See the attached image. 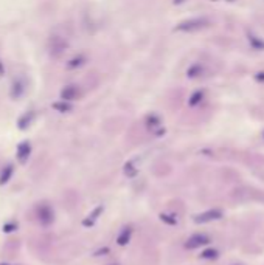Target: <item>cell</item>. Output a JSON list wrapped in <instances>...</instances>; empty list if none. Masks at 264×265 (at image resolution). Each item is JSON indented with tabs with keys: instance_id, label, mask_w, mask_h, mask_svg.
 Returning a JSON list of instances; mask_svg holds the SVG:
<instances>
[{
	"instance_id": "6",
	"label": "cell",
	"mask_w": 264,
	"mask_h": 265,
	"mask_svg": "<svg viewBox=\"0 0 264 265\" xmlns=\"http://www.w3.org/2000/svg\"><path fill=\"white\" fill-rule=\"evenodd\" d=\"M103 206H97V208H95L93 211H92V213H90V216L87 217V219H84L82 220V225L84 227H92L93 224H95V222H97V219L101 216V213H103Z\"/></svg>"
},
{
	"instance_id": "1",
	"label": "cell",
	"mask_w": 264,
	"mask_h": 265,
	"mask_svg": "<svg viewBox=\"0 0 264 265\" xmlns=\"http://www.w3.org/2000/svg\"><path fill=\"white\" fill-rule=\"evenodd\" d=\"M223 219V211L221 209H208L205 213H200L197 216H194V222L196 224H208V222H213V220H219Z\"/></svg>"
},
{
	"instance_id": "8",
	"label": "cell",
	"mask_w": 264,
	"mask_h": 265,
	"mask_svg": "<svg viewBox=\"0 0 264 265\" xmlns=\"http://www.w3.org/2000/svg\"><path fill=\"white\" fill-rule=\"evenodd\" d=\"M11 175H13V166H6L2 171V174H0V185H5L11 178Z\"/></svg>"
},
{
	"instance_id": "4",
	"label": "cell",
	"mask_w": 264,
	"mask_h": 265,
	"mask_svg": "<svg viewBox=\"0 0 264 265\" xmlns=\"http://www.w3.org/2000/svg\"><path fill=\"white\" fill-rule=\"evenodd\" d=\"M131 237H132V228L131 227H124L121 230V232L118 234V237H117V243L120 247H124V245H128V243L131 242Z\"/></svg>"
},
{
	"instance_id": "3",
	"label": "cell",
	"mask_w": 264,
	"mask_h": 265,
	"mask_svg": "<svg viewBox=\"0 0 264 265\" xmlns=\"http://www.w3.org/2000/svg\"><path fill=\"white\" fill-rule=\"evenodd\" d=\"M38 219L42 225H50L53 220H55V213H53L51 206L48 205H40L38 208Z\"/></svg>"
},
{
	"instance_id": "9",
	"label": "cell",
	"mask_w": 264,
	"mask_h": 265,
	"mask_svg": "<svg viewBox=\"0 0 264 265\" xmlns=\"http://www.w3.org/2000/svg\"><path fill=\"white\" fill-rule=\"evenodd\" d=\"M158 217H160V220L165 222V224H168V225H177V219H176V216H170V214H163V213H162Z\"/></svg>"
},
{
	"instance_id": "12",
	"label": "cell",
	"mask_w": 264,
	"mask_h": 265,
	"mask_svg": "<svg viewBox=\"0 0 264 265\" xmlns=\"http://www.w3.org/2000/svg\"><path fill=\"white\" fill-rule=\"evenodd\" d=\"M0 265H8V264H0Z\"/></svg>"
},
{
	"instance_id": "5",
	"label": "cell",
	"mask_w": 264,
	"mask_h": 265,
	"mask_svg": "<svg viewBox=\"0 0 264 265\" xmlns=\"http://www.w3.org/2000/svg\"><path fill=\"white\" fill-rule=\"evenodd\" d=\"M31 154V147L27 141H24L22 144L19 146V149H17V158H19V162L20 163H25L28 160V157Z\"/></svg>"
},
{
	"instance_id": "11",
	"label": "cell",
	"mask_w": 264,
	"mask_h": 265,
	"mask_svg": "<svg viewBox=\"0 0 264 265\" xmlns=\"http://www.w3.org/2000/svg\"><path fill=\"white\" fill-rule=\"evenodd\" d=\"M106 253H109V248H101V250H98L97 253H95V256H104Z\"/></svg>"
},
{
	"instance_id": "7",
	"label": "cell",
	"mask_w": 264,
	"mask_h": 265,
	"mask_svg": "<svg viewBox=\"0 0 264 265\" xmlns=\"http://www.w3.org/2000/svg\"><path fill=\"white\" fill-rule=\"evenodd\" d=\"M200 259H207V261H211V259H218L219 258V253L218 250L215 248H208V250H204L202 253H200Z\"/></svg>"
},
{
	"instance_id": "10",
	"label": "cell",
	"mask_w": 264,
	"mask_h": 265,
	"mask_svg": "<svg viewBox=\"0 0 264 265\" xmlns=\"http://www.w3.org/2000/svg\"><path fill=\"white\" fill-rule=\"evenodd\" d=\"M16 228H17L16 224H6V225H3V231H5V232H11V231H14Z\"/></svg>"
},
{
	"instance_id": "2",
	"label": "cell",
	"mask_w": 264,
	"mask_h": 265,
	"mask_svg": "<svg viewBox=\"0 0 264 265\" xmlns=\"http://www.w3.org/2000/svg\"><path fill=\"white\" fill-rule=\"evenodd\" d=\"M210 243V237L205 236V234H193L189 236L185 242V248L188 250H196L199 247H204V245H208Z\"/></svg>"
}]
</instances>
